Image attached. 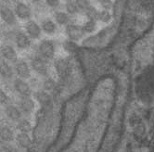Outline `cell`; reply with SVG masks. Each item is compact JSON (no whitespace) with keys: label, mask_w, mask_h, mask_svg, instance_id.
I'll return each mask as SVG.
<instances>
[{"label":"cell","mask_w":154,"mask_h":152,"mask_svg":"<svg viewBox=\"0 0 154 152\" xmlns=\"http://www.w3.org/2000/svg\"><path fill=\"white\" fill-rule=\"evenodd\" d=\"M37 51L40 57L49 61L55 58V55H56V46H55V43L52 40L44 39L39 43Z\"/></svg>","instance_id":"cell-1"},{"label":"cell","mask_w":154,"mask_h":152,"mask_svg":"<svg viewBox=\"0 0 154 152\" xmlns=\"http://www.w3.org/2000/svg\"><path fill=\"white\" fill-rule=\"evenodd\" d=\"M65 34L70 41L74 43L81 42L86 36V34L85 32L82 25L80 23H75L73 20L71 24L65 27Z\"/></svg>","instance_id":"cell-2"},{"label":"cell","mask_w":154,"mask_h":152,"mask_svg":"<svg viewBox=\"0 0 154 152\" xmlns=\"http://www.w3.org/2000/svg\"><path fill=\"white\" fill-rule=\"evenodd\" d=\"M31 69L36 72L38 75L43 76V77H48L49 76V65L48 61L45 59H43L39 55L35 56L31 59L30 61Z\"/></svg>","instance_id":"cell-3"},{"label":"cell","mask_w":154,"mask_h":152,"mask_svg":"<svg viewBox=\"0 0 154 152\" xmlns=\"http://www.w3.org/2000/svg\"><path fill=\"white\" fill-rule=\"evenodd\" d=\"M24 29H25V32L27 34V35L32 40H38L42 36L43 31H42L41 25L40 23H38L37 21L34 20H27L24 26Z\"/></svg>","instance_id":"cell-4"},{"label":"cell","mask_w":154,"mask_h":152,"mask_svg":"<svg viewBox=\"0 0 154 152\" xmlns=\"http://www.w3.org/2000/svg\"><path fill=\"white\" fill-rule=\"evenodd\" d=\"M15 71L19 76V78L23 80L29 79L32 75V69L30 64L23 59H19L15 63Z\"/></svg>","instance_id":"cell-5"},{"label":"cell","mask_w":154,"mask_h":152,"mask_svg":"<svg viewBox=\"0 0 154 152\" xmlns=\"http://www.w3.org/2000/svg\"><path fill=\"white\" fill-rule=\"evenodd\" d=\"M0 17L4 23L9 26L15 25L17 23V16L14 10H12L8 6L2 5L0 7Z\"/></svg>","instance_id":"cell-6"},{"label":"cell","mask_w":154,"mask_h":152,"mask_svg":"<svg viewBox=\"0 0 154 152\" xmlns=\"http://www.w3.org/2000/svg\"><path fill=\"white\" fill-rule=\"evenodd\" d=\"M53 20L59 26L67 27L72 23L73 18L69 13L66 12L64 9H58L55 10L53 13Z\"/></svg>","instance_id":"cell-7"},{"label":"cell","mask_w":154,"mask_h":152,"mask_svg":"<svg viewBox=\"0 0 154 152\" xmlns=\"http://www.w3.org/2000/svg\"><path fill=\"white\" fill-rule=\"evenodd\" d=\"M13 87L15 91L20 95L21 96H31L32 94V90L31 85L26 82V80L17 78L13 82Z\"/></svg>","instance_id":"cell-8"},{"label":"cell","mask_w":154,"mask_h":152,"mask_svg":"<svg viewBox=\"0 0 154 152\" xmlns=\"http://www.w3.org/2000/svg\"><path fill=\"white\" fill-rule=\"evenodd\" d=\"M19 108L26 115L32 114L35 110V101L32 96H21L19 101Z\"/></svg>","instance_id":"cell-9"},{"label":"cell","mask_w":154,"mask_h":152,"mask_svg":"<svg viewBox=\"0 0 154 152\" xmlns=\"http://www.w3.org/2000/svg\"><path fill=\"white\" fill-rule=\"evenodd\" d=\"M40 25H41L43 32L48 35H54L58 32V29H59V25L55 23L53 18H49V17L44 18L41 20Z\"/></svg>","instance_id":"cell-10"},{"label":"cell","mask_w":154,"mask_h":152,"mask_svg":"<svg viewBox=\"0 0 154 152\" xmlns=\"http://www.w3.org/2000/svg\"><path fill=\"white\" fill-rule=\"evenodd\" d=\"M14 12L17 18L20 20H29L32 17V8L26 3L23 2H17L15 5Z\"/></svg>","instance_id":"cell-11"},{"label":"cell","mask_w":154,"mask_h":152,"mask_svg":"<svg viewBox=\"0 0 154 152\" xmlns=\"http://www.w3.org/2000/svg\"><path fill=\"white\" fill-rule=\"evenodd\" d=\"M34 99L43 107H49V105L52 104V97L51 95L43 90V89H38L34 92Z\"/></svg>","instance_id":"cell-12"},{"label":"cell","mask_w":154,"mask_h":152,"mask_svg":"<svg viewBox=\"0 0 154 152\" xmlns=\"http://www.w3.org/2000/svg\"><path fill=\"white\" fill-rule=\"evenodd\" d=\"M15 44L19 49H27L32 44V39L27 35L25 32H18L15 35Z\"/></svg>","instance_id":"cell-13"},{"label":"cell","mask_w":154,"mask_h":152,"mask_svg":"<svg viewBox=\"0 0 154 152\" xmlns=\"http://www.w3.org/2000/svg\"><path fill=\"white\" fill-rule=\"evenodd\" d=\"M0 54L1 56L8 60V61H12V62H17L18 61V55L17 52L15 51L14 47H12L9 45H3L0 47Z\"/></svg>","instance_id":"cell-14"},{"label":"cell","mask_w":154,"mask_h":152,"mask_svg":"<svg viewBox=\"0 0 154 152\" xmlns=\"http://www.w3.org/2000/svg\"><path fill=\"white\" fill-rule=\"evenodd\" d=\"M95 20L97 23L108 24L112 20V13L111 9H98L96 12Z\"/></svg>","instance_id":"cell-15"},{"label":"cell","mask_w":154,"mask_h":152,"mask_svg":"<svg viewBox=\"0 0 154 152\" xmlns=\"http://www.w3.org/2000/svg\"><path fill=\"white\" fill-rule=\"evenodd\" d=\"M5 113L9 120L14 122H19L23 115V112L20 111V108L14 105H8L5 108Z\"/></svg>","instance_id":"cell-16"},{"label":"cell","mask_w":154,"mask_h":152,"mask_svg":"<svg viewBox=\"0 0 154 152\" xmlns=\"http://www.w3.org/2000/svg\"><path fill=\"white\" fill-rule=\"evenodd\" d=\"M15 135L13 130L8 127V125H1L0 126V139H1L4 143H10L14 140Z\"/></svg>","instance_id":"cell-17"},{"label":"cell","mask_w":154,"mask_h":152,"mask_svg":"<svg viewBox=\"0 0 154 152\" xmlns=\"http://www.w3.org/2000/svg\"><path fill=\"white\" fill-rule=\"evenodd\" d=\"M97 21L95 20V18H91V17H88L86 18L82 23H80L85 31V32L87 35H90L92 34L93 32H95L97 29Z\"/></svg>","instance_id":"cell-18"},{"label":"cell","mask_w":154,"mask_h":152,"mask_svg":"<svg viewBox=\"0 0 154 152\" xmlns=\"http://www.w3.org/2000/svg\"><path fill=\"white\" fill-rule=\"evenodd\" d=\"M0 76L4 79H10L13 76V69L5 59L0 60Z\"/></svg>","instance_id":"cell-19"},{"label":"cell","mask_w":154,"mask_h":152,"mask_svg":"<svg viewBox=\"0 0 154 152\" xmlns=\"http://www.w3.org/2000/svg\"><path fill=\"white\" fill-rule=\"evenodd\" d=\"M16 141L19 147L21 148H28L32 145V139L29 134L25 133H19L16 135Z\"/></svg>","instance_id":"cell-20"},{"label":"cell","mask_w":154,"mask_h":152,"mask_svg":"<svg viewBox=\"0 0 154 152\" xmlns=\"http://www.w3.org/2000/svg\"><path fill=\"white\" fill-rule=\"evenodd\" d=\"M65 6V11L69 13L72 18L75 17V16H78L80 15V11H81V8L79 6L78 3H76V2H66L64 4Z\"/></svg>","instance_id":"cell-21"},{"label":"cell","mask_w":154,"mask_h":152,"mask_svg":"<svg viewBox=\"0 0 154 152\" xmlns=\"http://www.w3.org/2000/svg\"><path fill=\"white\" fill-rule=\"evenodd\" d=\"M42 86H43V90H45L50 94L57 88V82L51 76H48V77L44 79Z\"/></svg>","instance_id":"cell-22"},{"label":"cell","mask_w":154,"mask_h":152,"mask_svg":"<svg viewBox=\"0 0 154 152\" xmlns=\"http://www.w3.org/2000/svg\"><path fill=\"white\" fill-rule=\"evenodd\" d=\"M17 129L20 131V133L29 134L32 130V123L27 119H20L17 123Z\"/></svg>","instance_id":"cell-23"},{"label":"cell","mask_w":154,"mask_h":152,"mask_svg":"<svg viewBox=\"0 0 154 152\" xmlns=\"http://www.w3.org/2000/svg\"><path fill=\"white\" fill-rule=\"evenodd\" d=\"M8 101H9V96L4 90L0 88V104L5 105V104H8Z\"/></svg>","instance_id":"cell-24"},{"label":"cell","mask_w":154,"mask_h":152,"mask_svg":"<svg viewBox=\"0 0 154 152\" xmlns=\"http://www.w3.org/2000/svg\"><path fill=\"white\" fill-rule=\"evenodd\" d=\"M46 4L49 8H51L53 9H56V10H58V8L60 6V1H57V0H49V1H47L46 2Z\"/></svg>","instance_id":"cell-25"},{"label":"cell","mask_w":154,"mask_h":152,"mask_svg":"<svg viewBox=\"0 0 154 152\" xmlns=\"http://www.w3.org/2000/svg\"><path fill=\"white\" fill-rule=\"evenodd\" d=\"M5 152H20V149L17 147H15V146H13V145L8 143V144H6Z\"/></svg>","instance_id":"cell-26"},{"label":"cell","mask_w":154,"mask_h":152,"mask_svg":"<svg viewBox=\"0 0 154 152\" xmlns=\"http://www.w3.org/2000/svg\"><path fill=\"white\" fill-rule=\"evenodd\" d=\"M6 144L3 141L0 139V152H5V147H6Z\"/></svg>","instance_id":"cell-27"}]
</instances>
